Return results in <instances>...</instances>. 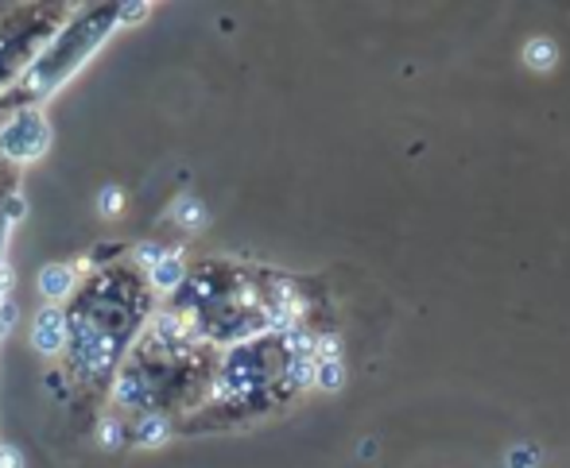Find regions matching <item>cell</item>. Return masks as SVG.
I'll use <instances>...</instances> for the list:
<instances>
[{"instance_id":"cell-1","label":"cell","mask_w":570,"mask_h":468,"mask_svg":"<svg viewBox=\"0 0 570 468\" xmlns=\"http://www.w3.org/2000/svg\"><path fill=\"white\" fill-rule=\"evenodd\" d=\"M31 341L39 352H59L67 341V313L59 306H47L43 313H36V326H31Z\"/></svg>"},{"instance_id":"cell-2","label":"cell","mask_w":570,"mask_h":468,"mask_svg":"<svg viewBox=\"0 0 570 468\" xmlns=\"http://www.w3.org/2000/svg\"><path fill=\"white\" fill-rule=\"evenodd\" d=\"M0 143H4L8 156H16V159L36 156V151L47 143V128H43V120H39V117H23V120H20V128H8L4 140H0Z\"/></svg>"},{"instance_id":"cell-3","label":"cell","mask_w":570,"mask_h":468,"mask_svg":"<svg viewBox=\"0 0 570 468\" xmlns=\"http://www.w3.org/2000/svg\"><path fill=\"white\" fill-rule=\"evenodd\" d=\"M70 287H75V271H70L67 263H51V268H43V276H39V290H43V298H51V302L67 298Z\"/></svg>"},{"instance_id":"cell-4","label":"cell","mask_w":570,"mask_h":468,"mask_svg":"<svg viewBox=\"0 0 570 468\" xmlns=\"http://www.w3.org/2000/svg\"><path fill=\"white\" fill-rule=\"evenodd\" d=\"M151 282H156L159 290H175V287H179V282H183V260H179V256L167 252L164 260L151 268Z\"/></svg>"},{"instance_id":"cell-5","label":"cell","mask_w":570,"mask_h":468,"mask_svg":"<svg viewBox=\"0 0 570 468\" xmlns=\"http://www.w3.org/2000/svg\"><path fill=\"white\" fill-rule=\"evenodd\" d=\"M164 422H156V418H148V422L140 426V441H148V446H156V441H164Z\"/></svg>"},{"instance_id":"cell-6","label":"cell","mask_w":570,"mask_h":468,"mask_svg":"<svg viewBox=\"0 0 570 468\" xmlns=\"http://www.w3.org/2000/svg\"><path fill=\"white\" fill-rule=\"evenodd\" d=\"M0 468H20V457H16V449H0Z\"/></svg>"}]
</instances>
